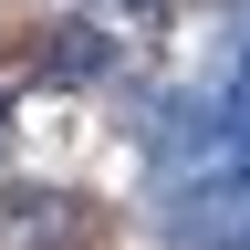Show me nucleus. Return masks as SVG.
Returning a JSON list of instances; mask_svg holds the SVG:
<instances>
[{
	"label": "nucleus",
	"mask_w": 250,
	"mask_h": 250,
	"mask_svg": "<svg viewBox=\"0 0 250 250\" xmlns=\"http://www.w3.org/2000/svg\"><path fill=\"white\" fill-rule=\"evenodd\" d=\"M156 229L177 250H250V125L219 136L208 115H167V136H156Z\"/></svg>",
	"instance_id": "1"
},
{
	"label": "nucleus",
	"mask_w": 250,
	"mask_h": 250,
	"mask_svg": "<svg viewBox=\"0 0 250 250\" xmlns=\"http://www.w3.org/2000/svg\"><path fill=\"white\" fill-rule=\"evenodd\" d=\"M208 125H219V136H240V125H250V0H240V42H229V83L208 94Z\"/></svg>",
	"instance_id": "2"
},
{
	"label": "nucleus",
	"mask_w": 250,
	"mask_h": 250,
	"mask_svg": "<svg viewBox=\"0 0 250 250\" xmlns=\"http://www.w3.org/2000/svg\"><path fill=\"white\" fill-rule=\"evenodd\" d=\"M104 62H115V42H104L94 21H73V31H52V83H94Z\"/></svg>",
	"instance_id": "3"
},
{
	"label": "nucleus",
	"mask_w": 250,
	"mask_h": 250,
	"mask_svg": "<svg viewBox=\"0 0 250 250\" xmlns=\"http://www.w3.org/2000/svg\"><path fill=\"white\" fill-rule=\"evenodd\" d=\"M0 167H11V104H0Z\"/></svg>",
	"instance_id": "4"
}]
</instances>
